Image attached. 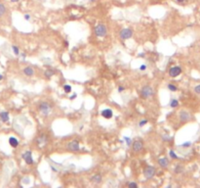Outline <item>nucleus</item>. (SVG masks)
<instances>
[{"instance_id":"1","label":"nucleus","mask_w":200,"mask_h":188,"mask_svg":"<svg viewBox=\"0 0 200 188\" xmlns=\"http://www.w3.org/2000/svg\"><path fill=\"white\" fill-rule=\"evenodd\" d=\"M37 109H38V111L41 113V115L43 117H48L52 111V105L47 101H41L38 104Z\"/></svg>"},{"instance_id":"2","label":"nucleus","mask_w":200,"mask_h":188,"mask_svg":"<svg viewBox=\"0 0 200 188\" xmlns=\"http://www.w3.org/2000/svg\"><path fill=\"white\" fill-rule=\"evenodd\" d=\"M154 94V91L152 89V87L149 86V85H145L142 87V89L140 91V95L143 99H148L150 97H152Z\"/></svg>"},{"instance_id":"3","label":"nucleus","mask_w":200,"mask_h":188,"mask_svg":"<svg viewBox=\"0 0 200 188\" xmlns=\"http://www.w3.org/2000/svg\"><path fill=\"white\" fill-rule=\"evenodd\" d=\"M94 33L97 37H105L108 33V29L103 24H99L95 26Z\"/></svg>"},{"instance_id":"4","label":"nucleus","mask_w":200,"mask_h":188,"mask_svg":"<svg viewBox=\"0 0 200 188\" xmlns=\"http://www.w3.org/2000/svg\"><path fill=\"white\" fill-rule=\"evenodd\" d=\"M155 173H156V169L152 166H146L145 170H143V175H145L146 179L152 178V177L155 175Z\"/></svg>"},{"instance_id":"5","label":"nucleus","mask_w":200,"mask_h":188,"mask_svg":"<svg viewBox=\"0 0 200 188\" xmlns=\"http://www.w3.org/2000/svg\"><path fill=\"white\" fill-rule=\"evenodd\" d=\"M119 36L122 40H127V39L131 38V37L133 36V31L129 28L122 29L119 33Z\"/></svg>"},{"instance_id":"6","label":"nucleus","mask_w":200,"mask_h":188,"mask_svg":"<svg viewBox=\"0 0 200 188\" xmlns=\"http://www.w3.org/2000/svg\"><path fill=\"white\" fill-rule=\"evenodd\" d=\"M143 148V142L142 139H136V140L133 142L132 145V150L136 153L142 151Z\"/></svg>"},{"instance_id":"7","label":"nucleus","mask_w":200,"mask_h":188,"mask_svg":"<svg viewBox=\"0 0 200 188\" xmlns=\"http://www.w3.org/2000/svg\"><path fill=\"white\" fill-rule=\"evenodd\" d=\"M183 72V70L181 67L179 66H175V67H172V68H170L169 70V76L171 77H177L180 76L181 74Z\"/></svg>"},{"instance_id":"8","label":"nucleus","mask_w":200,"mask_h":188,"mask_svg":"<svg viewBox=\"0 0 200 188\" xmlns=\"http://www.w3.org/2000/svg\"><path fill=\"white\" fill-rule=\"evenodd\" d=\"M22 157H23V159L25 160V162L26 163V165H32L34 163L33 158H32V153H31V151H29V150L23 153L22 155Z\"/></svg>"},{"instance_id":"9","label":"nucleus","mask_w":200,"mask_h":188,"mask_svg":"<svg viewBox=\"0 0 200 188\" xmlns=\"http://www.w3.org/2000/svg\"><path fill=\"white\" fill-rule=\"evenodd\" d=\"M66 148H68V150H69V151H71V152H76V151H78V150L80 149L79 141L76 140V139H74V140L70 141V142H69V143L68 144Z\"/></svg>"},{"instance_id":"10","label":"nucleus","mask_w":200,"mask_h":188,"mask_svg":"<svg viewBox=\"0 0 200 188\" xmlns=\"http://www.w3.org/2000/svg\"><path fill=\"white\" fill-rule=\"evenodd\" d=\"M179 118L182 123H188L191 120V115L186 111H181L179 114Z\"/></svg>"},{"instance_id":"11","label":"nucleus","mask_w":200,"mask_h":188,"mask_svg":"<svg viewBox=\"0 0 200 188\" xmlns=\"http://www.w3.org/2000/svg\"><path fill=\"white\" fill-rule=\"evenodd\" d=\"M102 116L103 118H105L106 120H109L113 117V112L111 109H105L102 111Z\"/></svg>"},{"instance_id":"12","label":"nucleus","mask_w":200,"mask_h":188,"mask_svg":"<svg viewBox=\"0 0 200 188\" xmlns=\"http://www.w3.org/2000/svg\"><path fill=\"white\" fill-rule=\"evenodd\" d=\"M158 165L160 166V168L166 169L167 166H169V160H168V158H166V157L160 158V159L158 160Z\"/></svg>"},{"instance_id":"13","label":"nucleus","mask_w":200,"mask_h":188,"mask_svg":"<svg viewBox=\"0 0 200 188\" xmlns=\"http://www.w3.org/2000/svg\"><path fill=\"white\" fill-rule=\"evenodd\" d=\"M23 74L28 77H31L34 76V69L31 68V67H26V68H23Z\"/></svg>"},{"instance_id":"14","label":"nucleus","mask_w":200,"mask_h":188,"mask_svg":"<svg viewBox=\"0 0 200 188\" xmlns=\"http://www.w3.org/2000/svg\"><path fill=\"white\" fill-rule=\"evenodd\" d=\"M47 141H48V137H47L46 134H41V135H39L38 137L36 138V143L38 145L45 144Z\"/></svg>"},{"instance_id":"15","label":"nucleus","mask_w":200,"mask_h":188,"mask_svg":"<svg viewBox=\"0 0 200 188\" xmlns=\"http://www.w3.org/2000/svg\"><path fill=\"white\" fill-rule=\"evenodd\" d=\"M102 179H103V177H102V175H101L100 173H96L91 177V178H90V180H91L92 182H94V183L99 184V183H101V182H102Z\"/></svg>"},{"instance_id":"16","label":"nucleus","mask_w":200,"mask_h":188,"mask_svg":"<svg viewBox=\"0 0 200 188\" xmlns=\"http://www.w3.org/2000/svg\"><path fill=\"white\" fill-rule=\"evenodd\" d=\"M0 120L2 123L9 122V113L8 112H1L0 113Z\"/></svg>"},{"instance_id":"17","label":"nucleus","mask_w":200,"mask_h":188,"mask_svg":"<svg viewBox=\"0 0 200 188\" xmlns=\"http://www.w3.org/2000/svg\"><path fill=\"white\" fill-rule=\"evenodd\" d=\"M9 144L11 145V147H13V148H17L19 146V140L16 137H10Z\"/></svg>"},{"instance_id":"18","label":"nucleus","mask_w":200,"mask_h":188,"mask_svg":"<svg viewBox=\"0 0 200 188\" xmlns=\"http://www.w3.org/2000/svg\"><path fill=\"white\" fill-rule=\"evenodd\" d=\"M55 74H56V72L54 70H46V71L44 72V76L46 79H51Z\"/></svg>"},{"instance_id":"19","label":"nucleus","mask_w":200,"mask_h":188,"mask_svg":"<svg viewBox=\"0 0 200 188\" xmlns=\"http://www.w3.org/2000/svg\"><path fill=\"white\" fill-rule=\"evenodd\" d=\"M174 173L176 174L183 173V166L182 165H177V166H175V169H174Z\"/></svg>"},{"instance_id":"20","label":"nucleus","mask_w":200,"mask_h":188,"mask_svg":"<svg viewBox=\"0 0 200 188\" xmlns=\"http://www.w3.org/2000/svg\"><path fill=\"white\" fill-rule=\"evenodd\" d=\"M6 11H7V8L5 6V4L0 2V17H2V16L6 14Z\"/></svg>"},{"instance_id":"21","label":"nucleus","mask_w":200,"mask_h":188,"mask_svg":"<svg viewBox=\"0 0 200 188\" xmlns=\"http://www.w3.org/2000/svg\"><path fill=\"white\" fill-rule=\"evenodd\" d=\"M169 106L171 107V108H177L179 106V101L177 99H171V101H170V103H169Z\"/></svg>"},{"instance_id":"22","label":"nucleus","mask_w":200,"mask_h":188,"mask_svg":"<svg viewBox=\"0 0 200 188\" xmlns=\"http://www.w3.org/2000/svg\"><path fill=\"white\" fill-rule=\"evenodd\" d=\"M167 87H168V89L171 91V92H176V91L178 90V87L176 86L175 84H173V83H169V84L167 85Z\"/></svg>"},{"instance_id":"23","label":"nucleus","mask_w":200,"mask_h":188,"mask_svg":"<svg viewBox=\"0 0 200 188\" xmlns=\"http://www.w3.org/2000/svg\"><path fill=\"white\" fill-rule=\"evenodd\" d=\"M71 90H72V87H71V85L69 84H65L63 85V91H65L66 93L69 94L71 92Z\"/></svg>"},{"instance_id":"24","label":"nucleus","mask_w":200,"mask_h":188,"mask_svg":"<svg viewBox=\"0 0 200 188\" xmlns=\"http://www.w3.org/2000/svg\"><path fill=\"white\" fill-rule=\"evenodd\" d=\"M169 156L172 158V159H174V160L179 159V157L177 156V154H176V153L173 151V150H170V151H169Z\"/></svg>"},{"instance_id":"25","label":"nucleus","mask_w":200,"mask_h":188,"mask_svg":"<svg viewBox=\"0 0 200 188\" xmlns=\"http://www.w3.org/2000/svg\"><path fill=\"white\" fill-rule=\"evenodd\" d=\"M124 140L125 142H126V144H127V146L128 147H130L132 145V139L130 138V137H127V136H124Z\"/></svg>"},{"instance_id":"26","label":"nucleus","mask_w":200,"mask_h":188,"mask_svg":"<svg viewBox=\"0 0 200 188\" xmlns=\"http://www.w3.org/2000/svg\"><path fill=\"white\" fill-rule=\"evenodd\" d=\"M12 50H13V52H14L15 55L18 56L19 54H20V50H19V47L16 46V45H13V46H12Z\"/></svg>"},{"instance_id":"27","label":"nucleus","mask_w":200,"mask_h":188,"mask_svg":"<svg viewBox=\"0 0 200 188\" xmlns=\"http://www.w3.org/2000/svg\"><path fill=\"white\" fill-rule=\"evenodd\" d=\"M148 123V120H140V123H139V127H145V125H146Z\"/></svg>"},{"instance_id":"28","label":"nucleus","mask_w":200,"mask_h":188,"mask_svg":"<svg viewBox=\"0 0 200 188\" xmlns=\"http://www.w3.org/2000/svg\"><path fill=\"white\" fill-rule=\"evenodd\" d=\"M127 186L129 188H138V184L136 183V182H129V183L127 184Z\"/></svg>"},{"instance_id":"29","label":"nucleus","mask_w":200,"mask_h":188,"mask_svg":"<svg viewBox=\"0 0 200 188\" xmlns=\"http://www.w3.org/2000/svg\"><path fill=\"white\" fill-rule=\"evenodd\" d=\"M194 91H195V93H197V94H200V84L196 85V86L194 87Z\"/></svg>"},{"instance_id":"30","label":"nucleus","mask_w":200,"mask_h":188,"mask_svg":"<svg viewBox=\"0 0 200 188\" xmlns=\"http://www.w3.org/2000/svg\"><path fill=\"white\" fill-rule=\"evenodd\" d=\"M23 18H25V20L26 21H30V15H29V14H26L25 16H23Z\"/></svg>"},{"instance_id":"31","label":"nucleus","mask_w":200,"mask_h":188,"mask_svg":"<svg viewBox=\"0 0 200 188\" xmlns=\"http://www.w3.org/2000/svg\"><path fill=\"white\" fill-rule=\"evenodd\" d=\"M146 65H141L140 66V71H146Z\"/></svg>"},{"instance_id":"32","label":"nucleus","mask_w":200,"mask_h":188,"mask_svg":"<svg viewBox=\"0 0 200 188\" xmlns=\"http://www.w3.org/2000/svg\"><path fill=\"white\" fill-rule=\"evenodd\" d=\"M124 90H125V87H124V86H118V92H119V93L123 92Z\"/></svg>"},{"instance_id":"33","label":"nucleus","mask_w":200,"mask_h":188,"mask_svg":"<svg viewBox=\"0 0 200 188\" xmlns=\"http://www.w3.org/2000/svg\"><path fill=\"white\" fill-rule=\"evenodd\" d=\"M23 183H26V184H28V183H29V179H28V177H25V178H23Z\"/></svg>"},{"instance_id":"34","label":"nucleus","mask_w":200,"mask_h":188,"mask_svg":"<svg viewBox=\"0 0 200 188\" xmlns=\"http://www.w3.org/2000/svg\"><path fill=\"white\" fill-rule=\"evenodd\" d=\"M191 143L190 142H188V143H185V144H183V146H185V147H188V146H190Z\"/></svg>"},{"instance_id":"35","label":"nucleus","mask_w":200,"mask_h":188,"mask_svg":"<svg viewBox=\"0 0 200 188\" xmlns=\"http://www.w3.org/2000/svg\"><path fill=\"white\" fill-rule=\"evenodd\" d=\"M176 1H177V3H180V4H182V3H183V2L186 1V0H176Z\"/></svg>"},{"instance_id":"36","label":"nucleus","mask_w":200,"mask_h":188,"mask_svg":"<svg viewBox=\"0 0 200 188\" xmlns=\"http://www.w3.org/2000/svg\"><path fill=\"white\" fill-rule=\"evenodd\" d=\"M50 168H51V170H52V171H57V169H55L53 166H50Z\"/></svg>"},{"instance_id":"37","label":"nucleus","mask_w":200,"mask_h":188,"mask_svg":"<svg viewBox=\"0 0 200 188\" xmlns=\"http://www.w3.org/2000/svg\"><path fill=\"white\" fill-rule=\"evenodd\" d=\"M139 57H141V58H145V54H143V53H141V54H139Z\"/></svg>"},{"instance_id":"38","label":"nucleus","mask_w":200,"mask_h":188,"mask_svg":"<svg viewBox=\"0 0 200 188\" xmlns=\"http://www.w3.org/2000/svg\"><path fill=\"white\" fill-rule=\"evenodd\" d=\"M76 96H77V94H74V95H72V96H71V97H70V99H71V100H72V99H74V98L76 97Z\"/></svg>"},{"instance_id":"39","label":"nucleus","mask_w":200,"mask_h":188,"mask_svg":"<svg viewBox=\"0 0 200 188\" xmlns=\"http://www.w3.org/2000/svg\"><path fill=\"white\" fill-rule=\"evenodd\" d=\"M19 1H20V0H11V2H13V3H17Z\"/></svg>"},{"instance_id":"40","label":"nucleus","mask_w":200,"mask_h":188,"mask_svg":"<svg viewBox=\"0 0 200 188\" xmlns=\"http://www.w3.org/2000/svg\"><path fill=\"white\" fill-rule=\"evenodd\" d=\"M3 79V76H2V75H0V80H2Z\"/></svg>"},{"instance_id":"41","label":"nucleus","mask_w":200,"mask_h":188,"mask_svg":"<svg viewBox=\"0 0 200 188\" xmlns=\"http://www.w3.org/2000/svg\"><path fill=\"white\" fill-rule=\"evenodd\" d=\"M65 44H66V46H68V41H66V42H65Z\"/></svg>"},{"instance_id":"42","label":"nucleus","mask_w":200,"mask_h":188,"mask_svg":"<svg viewBox=\"0 0 200 188\" xmlns=\"http://www.w3.org/2000/svg\"><path fill=\"white\" fill-rule=\"evenodd\" d=\"M90 1H91V2H94V1H95V0H90Z\"/></svg>"}]
</instances>
